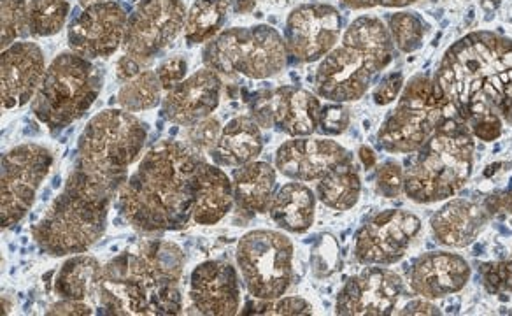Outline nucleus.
Listing matches in <instances>:
<instances>
[{
  "mask_svg": "<svg viewBox=\"0 0 512 316\" xmlns=\"http://www.w3.org/2000/svg\"><path fill=\"white\" fill-rule=\"evenodd\" d=\"M190 301L200 315H237L241 288L235 267L225 260H207L195 267L190 278Z\"/></svg>",
  "mask_w": 512,
  "mask_h": 316,
  "instance_id": "18",
  "label": "nucleus"
},
{
  "mask_svg": "<svg viewBox=\"0 0 512 316\" xmlns=\"http://www.w3.org/2000/svg\"><path fill=\"white\" fill-rule=\"evenodd\" d=\"M200 160L188 144L172 139L153 144L116 197L125 222L143 234L186 229L193 218Z\"/></svg>",
  "mask_w": 512,
  "mask_h": 316,
  "instance_id": "2",
  "label": "nucleus"
},
{
  "mask_svg": "<svg viewBox=\"0 0 512 316\" xmlns=\"http://www.w3.org/2000/svg\"><path fill=\"white\" fill-rule=\"evenodd\" d=\"M388 32L393 46L402 53L420 50L427 36V23L414 13H395L388 20Z\"/></svg>",
  "mask_w": 512,
  "mask_h": 316,
  "instance_id": "33",
  "label": "nucleus"
},
{
  "mask_svg": "<svg viewBox=\"0 0 512 316\" xmlns=\"http://www.w3.org/2000/svg\"><path fill=\"white\" fill-rule=\"evenodd\" d=\"M232 9L237 15H244L255 9V0H232Z\"/></svg>",
  "mask_w": 512,
  "mask_h": 316,
  "instance_id": "51",
  "label": "nucleus"
},
{
  "mask_svg": "<svg viewBox=\"0 0 512 316\" xmlns=\"http://www.w3.org/2000/svg\"><path fill=\"white\" fill-rule=\"evenodd\" d=\"M311 267H313L314 276L320 280H325L339 271L341 255H339V246L334 236L321 234L318 237V241L314 243L311 250Z\"/></svg>",
  "mask_w": 512,
  "mask_h": 316,
  "instance_id": "35",
  "label": "nucleus"
},
{
  "mask_svg": "<svg viewBox=\"0 0 512 316\" xmlns=\"http://www.w3.org/2000/svg\"><path fill=\"white\" fill-rule=\"evenodd\" d=\"M344 29L341 11L330 4H302L288 15L285 43L293 60L313 64L339 44Z\"/></svg>",
  "mask_w": 512,
  "mask_h": 316,
  "instance_id": "14",
  "label": "nucleus"
},
{
  "mask_svg": "<svg viewBox=\"0 0 512 316\" xmlns=\"http://www.w3.org/2000/svg\"><path fill=\"white\" fill-rule=\"evenodd\" d=\"M102 90V72L74 51L60 53L44 72L32 99V113L53 132L88 113Z\"/></svg>",
  "mask_w": 512,
  "mask_h": 316,
  "instance_id": "7",
  "label": "nucleus"
},
{
  "mask_svg": "<svg viewBox=\"0 0 512 316\" xmlns=\"http://www.w3.org/2000/svg\"><path fill=\"white\" fill-rule=\"evenodd\" d=\"M220 122L213 118V116H207L200 122L193 123L188 127V146H192L193 150L197 151H211L214 148V144L218 143L221 134Z\"/></svg>",
  "mask_w": 512,
  "mask_h": 316,
  "instance_id": "38",
  "label": "nucleus"
},
{
  "mask_svg": "<svg viewBox=\"0 0 512 316\" xmlns=\"http://www.w3.org/2000/svg\"><path fill=\"white\" fill-rule=\"evenodd\" d=\"M269 213H271L272 222L279 225L281 229L293 234H304L313 227L314 216H316V194L302 181L286 183L274 197Z\"/></svg>",
  "mask_w": 512,
  "mask_h": 316,
  "instance_id": "28",
  "label": "nucleus"
},
{
  "mask_svg": "<svg viewBox=\"0 0 512 316\" xmlns=\"http://www.w3.org/2000/svg\"><path fill=\"white\" fill-rule=\"evenodd\" d=\"M353 155L342 144L325 137H293L276 151V169L293 181H320L335 167L351 162Z\"/></svg>",
  "mask_w": 512,
  "mask_h": 316,
  "instance_id": "17",
  "label": "nucleus"
},
{
  "mask_svg": "<svg viewBox=\"0 0 512 316\" xmlns=\"http://www.w3.org/2000/svg\"><path fill=\"white\" fill-rule=\"evenodd\" d=\"M127 23V11L118 2L92 4L72 20L67 41L71 51L88 60L111 57L123 46Z\"/></svg>",
  "mask_w": 512,
  "mask_h": 316,
  "instance_id": "16",
  "label": "nucleus"
},
{
  "mask_svg": "<svg viewBox=\"0 0 512 316\" xmlns=\"http://www.w3.org/2000/svg\"><path fill=\"white\" fill-rule=\"evenodd\" d=\"M465 125L469 127L472 136L479 139V141L493 143V141H497L498 137L502 136L504 120L495 111H481V113H476V115L467 118Z\"/></svg>",
  "mask_w": 512,
  "mask_h": 316,
  "instance_id": "40",
  "label": "nucleus"
},
{
  "mask_svg": "<svg viewBox=\"0 0 512 316\" xmlns=\"http://www.w3.org/2000/svg\"><path fill=\"white\" fill-rule=\"evenodd\" d=\"M186 15L183 0H139L128 16L123 50L141 62L158 57L185 30Z\"/></svg>",
  "mask_w": 512,
  "mask_h": 316,
  "instance_id": "12",
  "label": "nucleus"
},
{
  "mask_svg": "<svg viewBox=\"0 0 512 316\" xmlns=\"http://www.w3.org/2000/svg\"><path fill=\"white\" fill-rule=\"evenodd\" d=\"M488 208H490L491 215H498V213H509L512 218V185L507 188L502 194L491 195L486 197Z\"/></svg>",
  "mask_w": 512,
  "mask_h": 316,
  "instance_id": "48",
  "label": "nucleus"
},
{
  "mask_svg": "<svg viewBox=\"0 0 512 316\" xmlns=\"http://www.w3.org/2000/svg\"><path fill=\"white\" fill-rule=\"evenodd\" d=\"M435 81L463 122L495 111L512 125V39L495 32H470L449 48Z\"/></svg>",
  "mask_w": 512,
  "mask_h": 316,
  "instance_id": "4",
  "label": "nucleus"
},
{
  "mask_svg": "<svg viewBox=\"0 0 512 316\" xmlns=\"http://www.w3.org/2000/svg\"><path fill=\"white\" fill-rule=\"evenodd\" d=\"M251 118L255 120L260 127L271 129L274 127V118L271 111V90L260 92L255 99L251 101Z\"/></svg>",
  "mask_w": 512,
  "mask_h": 316,
  "instance_id": "44",
  "label": "nucleus"
},
{
  "mask_svg": "<svg viewBox=\"0 0 512 316\" xmlns=\"http://www.w3.org/2000/svg\"><path fill=\"white\" fill-rule=\"evenodd\" d=\"M234 201L239 211L246 215H258L271 208L276 197V169L267 162H249L235 169Z\"/></svg>",
  "mask_w": 512,
  "mask_h": 316,
  "instance_id": "26",
  "label": "nucleus"
},
{
  "mask_svg": "<svg viewBox=\"0 0 512 316\" xmlns=\"http://www.w3.org/2000/svg\"><path fill=\"white\" fill-rule=\"evenodd\" d=\"M400 315H441V311L423 297V299L406 304L404 309L400 311Z\"/></svg>",
  "mask_w": 512,
  "mask_h": 316,
  "instance_id": "49",
  "label": "nucleus"
},
{
  "mask_svg": "<svg viewBox=\"0 0 512 316\" xmlns=\"http://www.w3.org/2000/svg\"><path fill=\"white\" fill-rule=\"evenodd\" d=\"M404 90V76L400 72H392L386 78L381 79V83L374 88V102L377 106H386L399 99V95Z\"/></svg>",
  "mask_w": 512,
  "mask_h": 316,
  "instance_id": "43",
  "label": "nucleus"
},
{
  "mask_svg": "<svg viewBox=\"0 0 512 316\" xmlns=\"http://www.w3.org/2000/svg\"><path fill=\"white\" fill-rule=\"evenodd\" d=\"M228 0H193L186 15V43L204 44L213 41L227 22Z\"/></svg>",
  "mask_w": 512,
  "mask_h": 316,
  "instance_id": "30",
  "label": "nucleus"
},
{
  "mask_svg": "<svg viewBox=\"0 0 512 316\" xmlns=\"http://www.w3.org/2000/svg\"><path fill=\"white\" fill-rule=\"evenodd\" d=\"M341 6L348 9H372V8H406L416 0H339Z\"/></svg>",
  "mask_w": 512,
  "mask_h": 316,
  "instance_id": "46",
  "label": "nucleus"
},
{
  "mask_svg": "<svg viewBox=\"0 0 512 316\" xmlns=\"http://www.w3.org/2000/svg\"><path fill=\"white\" fill-rule=\"evenodd\" d=\"M376 185L386 199H397L404 192V167L397 160H386L377 167Z\"/></svg>",
  "mask_w": 512,
  "mask_h": 316,
  "instance_id": "37",
  "label": "nucleus"
},
{
  "mask_svg": "<svg viewBox=\"0 0 512 316\" xmlns=\"http://www.w3.org/2000/svg\"><path fill=\"white\" fill-rule=\"evenodd\" d=\"M404 292L399 274L384 266H369L351 276L335 301V313L346 316L392 315Z\"/></svg>",
  "mask_w": 512,
  "mask_h": 316,
  "instance_id": "15",
  "label": "nucleus"
},
{
  "mask_svg": "<svg viewBox=\"0 0 512 316\" xmlns=\"http://www.w3.org/2000/svg\"><path fill=\"white\" fill-rule=\"evenodd\" d=\"M474 151V136L462 116H449L434 136L414 151L404 169V194L418 204L449 201L469 183Z\"/></svg>",
  "mask_w": 512,
  "mask_h": 316,
  "instance_id": "6",
  "label": "nucleus"
},
{
  "mask_svg": "<svg viewBox=\"0 0 512 316\" xmlns=\"http://www.w3.org/2000/svg\"><path fill=\"white\" fill-rule=\"evenodd\" d=\"M220 99V74L206 67L167 92L162 101V115L167 122L190 127L213 115L220 106Z\"/></svg>",
  "mask_w": 512,
  "mask_h": 316,
  "instance_id": "20",
  "label": "nucleus"
},
{
  "mask_svg": "<svg viewBox=\"0 0 512 316\" xmlns=\"http://www.w3.org/2000/svg\"><path fill=\"white\" fill-rule=\"evenodd\" d=\"M469 262L451 252H430L414 260L409 281L414 294L428 301L458 294L469 283Z\"/></svg>",
  "mask_w": 512,
  "mask_h": 316,
  "instance_id": "21",
  "label": "nucleus"
},
{
  "mask_svg": "<svg viewBox=\"0 0 512 316\" xmlns=\"http://www.w3.org/2000/svg\"><path fill=\"white\" fill-rule=\"evenodd\" d=\"M358 158L362 160L365 169H372V167L376 166V153H374L369 146H362V148L358 150Z\"/></svg>",
  "mask_w": 512,
  "mask_h": 316,
  "instance_id": "50",
  "label": "nucleus"
},
{
  "mask_svg": "<svg viewBox=\"0 0 512 316\" xmlns=\"http://www.w3.org/2000/svg\"><path fill=\"white\" fill-rule=\"evenodd\" d=\"M274 127L290 137H307L318 130L320 99L304 88L281 87L271 90Z\"/></svg>",
  "mask_w": 512,
  "mask_h": 316,
  "instance_id": "23",
  "label": "nucleus"
},
{
  "mask_svg": "<svg viewBox=\"0 0 512 316\" xmlns=\"http://www.w3.org/2000/svg\"><path fill=\"white\" fill-rule=\"evenodd\" d=\"M491 216L486 199L451 197L442 208L435 211L430 225L439 245L467 248L481 236Z\"/></svg>",
  "mask_w": 512,
  "mask_h": 316,
  "instance_id": "22",
  "label": "nucleus"
},
{
  "mask_svg": "<svg viewBox=\"0 0 512 316\" xmlns=\"http://www.w3.org/2000/svg\"><path fill=\"white\" fill-rule=\"evenodd\" d=\"M185 255L171 241H143L116 255L102 269V315L172 316L183 311L179 280Z\"/></svg>",
  "mask_w": 512,
  "mask_h": 316,
  "instance_id": "3",
  "label": "nucleus"
},
{
  "mask_svg": "<svg viewBox=\"0 0 512 316\" xmlns=\"http://www.w3.org/2000/svg\"><path fill=\"white\" fill-rule=\"evenodd\" d=\"M104 266L90 255H72L55 278V295L65 301H81L99 309L100 278ZM99 313V311H97Z\"/></svg>",
  "mask_w": 512,
  "mask_h": 316,
  "instance_id": "27",
  "label": "nucleus"
},
{
  "mask_svg": "<svg viewBox=\"0 0 512 316\" xmlns=\"http://www.w3.org/2000/svg\"><path fill=\"white\" fill-rule=\"evenodd\" d=\"M455 113L435 78L418 74L404 85L397 106L377 132V143L388 153H414Z\"/></svg>",
  "mask_w": 512,
  "mask_h": 316,
  "instance_id": "8",
  "label": "nucleus"
},
{
  "mask_svg": "<svg viewBox=\"0 0 512 316\" xmlns=\"http://www.w3.org/2000/svg\"><path fill=\"white\" fill-rule=\"evenodd\" d=\"M100 2H109V0H79V4L85 6V8L92 6V4H100Z\"/></svg>",
  "mask_w": 512,
  "mask_h": 316,
  "instance_id": "52",
  "label": "nucleus"
},
{
  "mask_svg": "<svg viewBox=\"0 0 512 316\" xmlns=\"http://www.w3.org/2000/svg\"><path fill=\"white\" fill-rule=\"evenodd\" d=\"M264 137L251 116H237L221 129L220 139L211 150L214 164L220 167L246 166L260 157Z\"/></svg>",
  "mask_w": 512,
  "mask_h": 316,
  "instance_id": "25",
  "label": "nucleus"
},
{
  "mask_svg": "<svg viewBox=\"0 0 512 316\" xmlns=\"http://www.w3.org/2000/svg\"><path fill=\"white\" fill-rule=\"evenodd\" d=\"M146 137V125L125 109L93 116L79 136L64 190L32 227L41 252L51 257L78 255L104 236L111 202L120 194Z\"/></svg>",
  "mask_w": 512,
  "mask_h": 316,
  "instance_id": "1",
  "label": "nucleus"
},
{
  "mask_svg": "<svg viewBox=\"0 0 512 316\" xmlns=\"http://www.w3.org/2000/svg\"><path fill=\"white\" fill-rule=\"evenodd\" d=\"M285 37L269 25L223 30L204 48V64L223 76L269 79L288 64Z\"/></svg>",
  "mask_w": 512,
  "mask_h": 316,
  "instance_id": "9",
  "label": "nucleus"
},
{
  "mask_svg": "<svg viewBox=\"0 0 512 316\" xmlns=\"http://www.w3.org/2000/svg\"><path fill=\"white\" fill-rule=\"evenodd\" d=\"M144 62L137 60V58L130 57V55H123V57L116 62V78L120 79L121 83H127L130 79L136 78L137 74L144 71Z\"/></svg>",
  "mask_w": 512,
  "mask_h": 316,
  "instance_id": "47",
  "label": "nucleus"
},
{
  "mask_svg": "<svg viewBox=\"0 0 512 316\" xmlns=\"http://www.w3.org/2000/svg\"><path fill=\"white\" fill-rule=\"evenodd\" d=\"M46 69L48 67L39 44L20 41L2 51V109L20 108L32 101Z\"/></svg>",
  "mask_w": 512,
  "mask_h": 316,
  "instance_id": "19",
  "label": "nucleus"
},
{
  "mask_svg": "<svg viewBox=\"0 0 512 316\" xmlns=\"http://www.w3.org/2000/svg\"><path fill=\"white\" fill-rule=\"evenodd\" d=\"M53 167V153L43 144L27 143L15 146L2 155L0 174V223L11 229L22 222L37 192Z\"/></svg>",
  "mask_w": 512,
  "mask_h": 316,
  "instance_id": "11",
  "label": "nucleus"
},
{
  "mask_svg": "<svg viewBox=\"0 0 512 316\" xmlns=\"http://www.w3.org/2000/svg\"><path fill=\"white\" fill-rule=\"evenodd\" d=\"M420 230L421 220L414 213L381 211L356 232V260L363 266H393L406 255Z\"/></svg>",
  "mask_w": 512,
  "mask_h": 316,
  "instance_id": "13",
  "label": "nucleus"
},
{
  "mask_svg": "<svg viewBox=\"0 0 512 316\" xmlns=\"http://www.w3.org/2000/svg\"><path fill=\"white\" fill-rule=\"evenodd\" d=\"M360 194H362V180L353 160L335 167L332 173L321 178L316 187V197L327 208L335 211H348L355 208L356 202L360 201Z\"/></svg>",
  "mask_w": 512,
  "mask_h": 316,
  "instance_id": "29",
  "label": "nucleus"
},
{
  "mask_svg": "<svg viewBox=\"0 0 512 316\" xmlns=\"http://www.w3.org/2000/svg\"><path fill=\"white\" fill-rule=\"evenodd\" d=\"M234 185L216 164L200 160L197 171V192L193 204V222L214 225L221 222L234 206Z\"/></svg>",
  "mask_w": 512,
  "mask_h": 316,
  "instance_id": "24",
  "label": "nucleus"
},
{
  "mask_svg": "<svg viewBox=\"0 0 512 316\" xmlns=\"http://www.w3.org/2000/svg\"><path fill=\"white\" fill-rule=\"evenodd\" d=\"M95 313H97V309L93 308L92 304H88V302L65 301V299L53 304L48 309V315L85 316L95 315Z\"/></svg>",
  "mask_w": 512,
  "mask_h": 316,
  "instance_id": "45",
  "label": "nucleus"
},
{
  "mask_svg": "<svg viewBox=\"0 0 512 316\" xmlns=\"http://www.w3.org/2000/svg\"><path fill=\"white\" fill-rule=\"evenodd\" d=\"M2 25H0V43L2 51L8 50L16 41L30 34L29 4L27 0H2Z\"/></svg>",
  "mask_w": 512,
  "mask_h": 316,
  "instance_id": "34",
  "label": "nucleus"
},
{
  "mask_svg": "<svg viewBox=\"0 0 512 316\" xmlns=\"http://www.w3.org/2000/svg\"><path fill=\"white\" fill-rule=\"evenodd\" d=\"M155 72H157L158 81L165 92H171L172 88L178 87L181 81L188 78V62L181 55L165 58Z\"/></svg>",
  "mask_w": 512,
  "mask_h": 316,
  "instance_id": "42",
  "label": "nucleus"
},
{
  "mask_svg": "<svg viewBox=\"0 0 512 316\" xmlns=\"http://www.w3.org/2000/svg\"><path fill=\"white\" fill-rule=\"evenodd\" d=\"M256 315H311L313 306L302 297H279L276 301H260L249 304Z\"/></svg>",
  "mask_w": 512,
  "mask_h": 316,
  "instance_id": "39",
  "label": "nucleus"
},
{
  "mask_svg": "<svg viewBox=\"0 0 512 316\" xmlns=\"http://www.w3.org/2000/svg\"><path fill=\"white\" fill-rule=\"evenodd\" d=\"M71 13L69 0H30V36L50 37L64 29Z\"/></svg>",
  "mask_w": 512,
  "mask_h": 316,
  "instance_id": "32",
  "label": "nucleus"
},
{
  "mask_svg": "<svg viewBox=\"0 0 512 316\" xmlns=\"http://www.w3.org/2000/svg\"><path fill=\"white\" fill-rule=\"evenodd\" d=\"M479 278L488 294H512V252L507 259L481 264Z\"/></svg>",
  "mask_w": 512,
  "mask_h": 316,
  "instance_id": "36",
  "label": "nucleus"
},
{
  "mask_svg": "<svg viewBox=\"0 0 512 316\" xmlns=\"http://www.w3.org/2000/svg\"><path fill=\"white\" fill-rule=\"evenodd\" d=\"M392 60L388 25L376 16H360L318 65L314 74L316 94L337 104L358 101Z\"/></svg>",
  "mask_w": 512,
  "mask_h": 316,
  "instance_id": "5",
  "label": "nucleus"
},
{
  "mask_svg": "<svg viewBox=\"0 0 512 316\" xmlns=\"http://www.w3.org/2000/svg\"><path fill=\"white\" fill-rule=\"evenodd\" d=\"M349 122V111L341 104L334 102L328 106H321L318 132L328 137L341 136L348 130Z\"/></svg>",
  "mask_w": 512,
  "mask_h": 316,
  "instance_id": "41",
  "label": "nucleus"
},
{
  "mask_svg": "<svg viewBox=\"0 0 512 316\" xmlns=\"http://www.w3.org/2000/svg\"><path fill=\"white\" fill-rule=\"evenodd\" d=\"M164 88L158 81L157 72L144 69L136 78L123 83L118 92V104L128 113H141L157 108L162 102Z\"/></svg>",
  "mask_w": 512,
  "mask_h": 316,
  "instance_id": "31",
  "label": "nucleus"
},
{
  "mask_svg": "<svg viewBox=\"0 0 512 316\" xmlns=\"http://www.w3.org/2000/svg\"><path fill=\"white\" fill-rule=\"evenodd\" d=\"M293 243L278 230H251L237 245L235 259L249 295L256 301H276L293 280Z\"/></svg>",
  "mask_w": 512,
  "mask_h": 316,
  "instance_id": "10",
  "label": "nucleus"
}]
</instances>
